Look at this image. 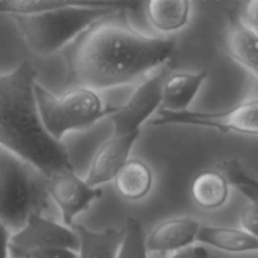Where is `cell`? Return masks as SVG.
Returning a JSON list of instances; mask_svg holds the SVG:
<instances>
[{
    "label": "cell",
    "instance_id": "1",
    "mask_svg": "<svg viewBox=\"0 0 258 258\" xmlns=\"http://www.w3.org/2000/svg\"><path fill=\"white\" fill-rule=\"evenodd\" d=\"M121 15L91 25L68 47L66 63L71 85L106 90L143 80L169 63L175 47L173 40L141 34L118 20Z\"/></svg>",
    "mask_w": 258,
    "mask_h": 258
},
{
    "label": "cell",
    "instance_id": "2",
    "mask_svg": "<svg viewBox=\"0 0 258 258\" xmlns=\"http://www.w3.org/2000/svg\"><path fill=\"white\" fill-rule=\"evenodd\" d=\"M37 72L24 60L0 75V149L47 178L75 170L66 146L50 138L40 122L35 103Z\"/></svg>",
    "mask_w": 258,
    "mask_h": 258
},
{
    "label": "cell",
    "instance_id": "3",
    "mask_svg": "<svg viewBox=\"0 0 258 258\" xmlns=\"http://www.w3.org/2000/svg\"><path fill=\"white\" fill-rule=\"evenodd\" d=\"M139 3L77 2L70 7L34 15H14L27 47L39 55L58 52L91 25L110 17L135 10Z\"/></svg>",
    "mask_w": 258,
    "mask_h": 258
},
{
    "label": "cell",
    "instance_id": "4",
    "mask_svg": "<svg viewBox=\"0 0 258 258\" xmlns=\"http://www.w3.org/2000/svg\"><path fill=\"white\" fill-rule=\"evenodd\" d=\"M50 208L45 176L13 154L0 150V223L15 233L33 214Z\"/></svg>",
    "mask_w": 258,
    "mask_h": 258
},
{
    "label": "cell",
    "instance_id": "5",
    "mask_svg": "<svg viewBox=\"0 0 258 258\" xmlns=\"http://www.w3.org/2000/svg\"><path fill=\"white\" fill-rule=\"evenodd\" d=\"M34 96L40 122L50 138L57 141H62L71 131L90 127L117 110V106L103 105L96 91L85 87H75L63 95H55L37 82Z\"/></svg>",
    "mask_w": 258,
    "mask_h": 258
},
{
    "label": "cell",
    "instance_id": "6",
    "mask_svg": "<svg viewBox=\"0 0 258 258\" xmlns=\"http://www.w3.org/2000/svg\"><path fill=\"white\" fill-rule=\"evenodd\" d=\"M149 125H188L198 127L214 128L219 133L243 134L257 136L258 134V102L257 98H249L239 105L224 111H180L171 112L159 107L149 118Z\"/></svg>",
    "mask_w": 258,
    "mask_h": 258
},
{
    "label": "cell",
    "instance_id": "7",
    "mask_svg": "<svg viewBox=\"0 0 258 258\" xmlns=\"http://www.w3.org/2000/svg\"><path fill=\"white\" fill-rule=\"evenodd\" d=\"M170 70L169 63L160 67L159 72L146 78L139 86L127 102L117 106V110L108 116L112 122V135L140 133L141 125L149 121L161 106L163 86L170 76Z\"/></svg>",
    "mask_w": 258,
    "mask_h": 258
},
{
    "label": "cell",
    "instance_id": "8",
    "mask_svg": "<svg viewBox=\"0 0 258 258\" xmlns=\"http://www.w3.org/2000/svg\"><path fill=\"white\" fill-rule=\"evenodd\" d=\"M50 202L55 203L62 216V224L71 227L78 214L102 197V189L92 188L78 178L75 170L53 174L45 178Z\"/></svg>",
    "mask_w": 258,
    "mask_h": 258
},
{
    "label": "cell",
    "instance_id": "9",
    "mask_svg": "<svg viewBox=\"0 0 258 258\" xmlns=\"http://www.w3.org/2000/svg\"><path fill=\"white\" fill-rule=\"evenodd\" d=\"M10 249L68 248L77 251L78 237L71 227L44 217L33 214L22 229L13 233L9 239Z\"/></svg>",
    "mask_w": 258,
    "mask_h": 258
},
{
    "label": "cell",
    "instance_id": "10",
    "mask_svg": "<svg viewBox=\"0 0 258 258\" xmlns=\"http://www.w3.org/2000/svg\"><path fill=\"white\" fill-rule=\"evenodd\" d=\"M140 133L127 135H111L101 145L91 163L86 183L92 188H100L101 184L113 180L120 169L128 160V155Z\"/></svg>",
    "mask_w": 258,
    "mask_h": 258
},
{
    "label": "cell",
    "instance_id": "11",
    "mask_svg": "<svg viewBox=\"0 0 258 258\" xmlns=\"http://www.w3.org/2000/svg\"><path fill=\"white\" fill-rule=\"evenodd\" d=\"M201 227L190 217H179L161 222L145 237L148 252H176L196 242Z\"/></svg>",
    "mask_w": 258,
    "mask_h": 258
},
{
    "label": "cell",
    "instance_id": "12",
    "mask_svg": "<svg viewBox=\"0 0 258 258\" xmlns=\"http://www.w3.org/2000/svg\"><path fill=\"white\" fill-rule=\"evenodd\" d=\"M224 43L229 55L256 77L258 73L257 30L247 25L242 19L241 13L234 9L228 12V29Z\"/></svg>",
    "mask_w": 258,
    "mask_h": 258
},
{
    "label": "cell",
    "instance_id": "13",
    "mask_svg": "<svg viewBox=\"0 0 258 258\" xmlns=\"http://www.w3.org/2000/svg\"><path fill=\"white\" fill-rule=\"evenodd\" d=\"M207 77V71L197 73L183 72L169 76L163 86L160 108L171 112L188 110Z\"/></svg>",
    "mask_w": 258,
    "mask_h": 258
},
{
    "label": "cell",
    "instance_id": "14",
    "mask_svg": "<svg viewBox=\"0 0 258 258\" xmlns=\"http://www.w3.org/2000/svg\"><path fill=\"white\" fill-rule=\"evenodd\" d=\"M71 228L78 237V258H116L123 229L105 228L95 231L80 223H73Z\"/></svg>",
    "mask_w": 258,
    "mask_h": 258
},
{
    "label": "cell",
    "instance_id": "15",
    "mask_svg": "<svg viewBox=\"0 0 258 258\" xmlns=\"http://www.w3.org/2000/svg\"><path fill=\"white\" fill-rule=\"evenodd\" d=\"M196 241L232 253L256 252L258 249L257 236L247 233L243 229L228 228V227L201 224Z\"/></svg>",
    "mask_w": 258,
    "mask_h": 258
},
{
    "label": "cell",
    "instance_id": "16",
    "mask_svg": "<svg viewBox=\"0 0 258 258\" xmlns=\"http://www.w3.org/2000/svg\"><path fill=\"white\" fill-rule=\"evenodd\" d=\"M113 180L116 189L123 198L140 201L150 191L153 174L148 164L139 159H131L126 161Z\"/></svg>",
    "mask_w": 258,
    "mask_h": 258
},
{
    "label": "cell",
    "instance_id": "17",
    "mask_svg": "<svg viewBox=\"0 0 258 258\" xmlns=\"http://www.w3.org/2000/svg\"><path fill=\"white\" fill-rule=\"evenodd\" d=\"M148 17L151 24L161 32H174L188 23L190 2L186 0H151L148 3Z\"/></svg>",
    "mask_w": 258,
    "mask_h": 258
},
{
    "label": "cell",
    "instance_id": "18",
    "mask_svg": "<svg viewBox=\"0 0 258 258\" xmlns=\"http://www.w3.org/2000/svg\"><path fill=\"white\" fill-rule=\"evenodd\" d=\"M191 194L202 208L216 209L226 203L228 185L216 170L203 171L194 179Z\"/></svg>",
    "mask_w": 258,
    "mask_h": 258
},
{
    "label": "cell",
    "instance_id": "19",
    "mask_svg": "<svg viewBox=\"0 0 258 258\" xmlns=\"http://www.w3.org/2000/svg\"><path fill=\"white\" fill-rule=\"evenodd\" d=\"M214 170L224 179L227 185H232L237 190L241 191L249 201V203H257L258 201V186L256 179L249 176L244 171L243 166L238 160L219 161Z\"/></svg>",
    "mask_w": 258,
    "mask_h": 258
},
{
    "label": "cell",
    "instance_id": "20",
    "mask_svg": "<svg viewBox=\"0 0 258 258\" xmlns=\"http://www.w3.org/2000/svg\"><path fill=\"white\" fill-rule=\"evenodd\" d=\"M123 236L116 258H149L145 229L138 218L130 217L123 227Z\"/></svg>",
    "mask_w": 258,
    "mask_h": 258
},
{
    "label": "cell",
    "instance_id": "21",
    "mask_svg": "<svg viewBox=\"0 0 258 258\" xmlns=\"http://www.w3.org/2000/svg\"><path fill=\"white\" fill-rule=\"evenodd\" d=\"M10 258H78L77 251L68 248H40V249H10Z\"/></svg>",
    "mask_w": 258,
    "mask_h": 258
},
{
    "label": "cell",
    "instance_id": "22",
    "mask_svg": "<svg viewBox=\"0 0 258 258\" xmlns=\"http://www.w3.org/2000/svg\"><path fill=\"white\" fill-rule=\"evenodd\" d=\"M241 224L243 227V231L247 233L257 236L258 227V206L257 203H249L244 207L241 213Z\"/></svg>",
    "mask_w": 258,
    "mask_h": 258
},
{
    "label": "cell",
    "instance_id": "23",
    "mask_svg": "<svg viewBox=\"0 0 258 258\" xmlns=\"http://www.w3.org/2000/svg\"><path fill=\"white\" fill-rule=\"evenodd\" d=\"M169 258H209V252L206 247L189 246L174 252Z\"/></svg>",
    "mask_w": 258,
    "mask_h": 258
},
{
    "label": "cell",
    "instance_id": "24",
    "mask_svg": "<svg viewBox=\"0 0 258 258\" xmlns=\"http://www.w3.org/2000/svg\"><path fill=\"white\" fill-rule=\"evenodd\" d=\"M10 232L0 223V258H10L9 256V239Z\"/></svg>",
    "mask_w": 258,
    "mask_h": 258
},
{
    "label": "cell",
    "instance_id": "25",
    "mask_svg": "<svg viewBox=\"0 0 258 258\" xmlns=\"http://www.w3.org/2000/svg\"><path fill=\"white\" fill-rule=\"evenodd\" d=\"M0 150H2V149H0Z\"/></svg>",
    "mask_w": 258,
    "mask_h": 258
}]
</instances>
